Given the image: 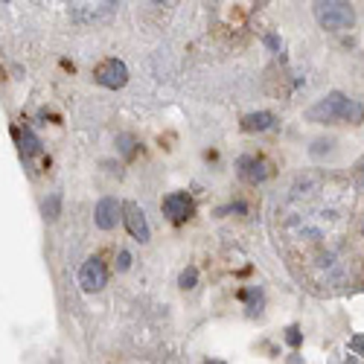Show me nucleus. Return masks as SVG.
<instances>
[{"label": "nucleus", "instance_id": "8", "mask_svg": "<svg viewBox=\"0 0 364 364\" xmlns=\"http://www.w3.org/2000/svg\"><path fill=\"white\" fill-rule=\"evenodd\" d=\"M269 175H271V163L269 161L254 158V155L239 158V178L248 181V184H262Z\"/></svg>", "mask_w": 364, "mask_h": 364}, {"label": "nucleus", "instance_id": "7", "mask_svg": "<svg viewBox=\"0 0 364 364\" xmlns=\"http://www.w3.org/2000/svg\"><path fill=\"white\" fill-rule=\"evenodd\" d=\"M73 21L91 24V21H105L117 12V3H73Z\"/></svg>", "mask_w": 364, "mask_h": 364}, {"label": "nucleus", "instance_id": "10", "mask_svg": "<svg viewBox=\"0 0 364 364\" xmlns=\"http://www.w3.org/2000/svg\"><path fill=\"white\" fill-rule=\"evenodd\" d=\"M274 125V114L271 111H257V114L242 117V129L245 131H269Z\"/></svg>", "mask_w": 364, "mask_h": 364}, {"label": "nucleus", "instance_id": "16", "mask_svg": "<svg viewBox=\"0 0 364 364\" xmlns=\"http://www.w3.org/2000/svg\"><path fill=\"white\" fill-rule=\"evenodd\" d=\"M286 341H289L291 347H298V344H300V332H298V327H291V329H289V335H286Z\"/></svg>", "mask_w": 364, "mask_h": 364}, {"label": "nucleus", "instance_id": "17", "mask_svg": "<svg viewBox=\"0 0 364 364\" xmlns=\"http://www.w3.org/2000/svg\"><path fill=\"white\" fill-rule=\"evenodd\" d=\"M265 44H269L271 50H280V38H277V35H269V38H265Z\"/></svg>", "mask_w": 364, "mask_h": 364}, {"label": "nucleus", "instance_id": "2", "mask_svg": "<svg viewBox=\"0 0 364 364\" xmlns=\"http://www.w3.org/2000/svg\"><path fill=\"white\" fill-rule=\"evenodd\" d=\"M312 12H315V21L324 26L329 33H344L353 26L356 21V12L349 3L344 0H327V3H312Z\"/></svg>", "mask_w": 364, "mask_h": 364}, {"label": "nucleus", "instance_id": "11", "mask_svg": "<svg viewBox=\"0 0 364 364\" xmlns=\"http://www.w3.org/2000/svg\"><path fill=\"white\" fill-rule=\"evenodd\" d=\"M21 152H24V158H33V155H38V152H41V140L35 137L33 129H26V125H24V131H21Z\"/></svg>", "mask_w": 364, "mask_h": 364}, {"label": "nucleus", "instance_id": "4", "mask_svg": "<svg viewBox=\"0 0 364 364\" xmlns=\"http://www.w3.org/2000/svg\"><path fill=\"white\" fill-rule=\"evenodd\" d=\"M79 286L85 291H102L108 286V269L100 257H88L79 269Z\"/></svg>", "mask_w": 364, "mask_h": 364}, {"label": "nucleus", "instance_id": "13", "mask_svg": "<svg viewBox=\"0 0 364 364\" xmlns=\"http://www.w3.org/2000/svg\"><path fill=\"white\" fill-rule=\"evenodd\" d=\"M195 283H199V271H195L192 265H190V269H184V271H181V277H178V286L184 289V291H190V289H195Z\"/></svg>", "mask_w": 364, "mask_h": 364}, {"label": "nucleus", "instance_id": "1", "mask_svg": "<svg viewBox=\"0 0 364 364\" xmlns=\"http://www.w3.org/2000/svg\"><path fill=\"white\" fill-rule=\"evenodd\" d=\"M306 117L312 122H353V125H358V122H364V105L344 96L341 91H332L318 105L306 111Z\"/></svg>", "mask_w": 364, "mask_h": 364}, {"label": "nucleus", "instance_id": "6", "mask_svg": "<svg viewBox=\"0 0 364 364\" xmlns=\"http://www.w3.org/2000/svg\"><path fill=\"white\" fill-rule=\"evenodd\" d=\"M122 221L129 233L134 236L137 242H149L152 239V230H149V221L143 216V210H140L134 201H122Z\"/></svg>", "mask_w": 364, "mask_h": 364}, {"label": "nucleus", "instance_id": "5", "mask_svg": "<svg viewBox=\"0 0 364 364\" xmlns=\"http://www.w3.org/2000/svg\"><path fill=\"white\" fill-rule=\"evenodd\" d=\"M93 221L100 230H114L117 221H122V201L114 195H105V199L96 201L93 207Z\"/></svg>", "mask_w": 364, "mask_h": 364}, {"label": "nucleus", "instance_id": "9", "mask_svg": "<svg viewBox=\"0 0 364 364\" xmlns=\"http://www.w3.org/2000/svg\"><path fill=\"white\" fill-rule=\"evenodd\" d=\"M161 207H163V216H170L172 221H184V219L192 216V201H190L187 192H172V195H166Z\"/></svg>", "mask_w": 364, "mask_h": 364}, {"label": "nucleus", "instance_id": "3", "mask_svg": "<svg viewBox=\"0 0 364 364\" xmlns=\"http://www.w3.org/2000/svg\"><path fill=\"white\" fill-rule=\"evenodd\" d=\"M93 79H96V85H102L108 91H120V88H125V82H129V67L120 59H105L102 64H96Z\"/></svg>", "mask_w": 364, "mask_h": 364}, {"label": "nucleus", "instance_id": "15", "mask_svg": "<svg viewBox=\"0 0 364 364\" xmlns=\"http://www.w3.org/2000/svg\"><path fill=\"white\" fill-rule=\"evenodd\" d=\"M117 143H120V152H125V155H131V146H134V140H131L129 134H120V140H117Z\"/></svg>", "mask_w": 364, "mask_h": 364}, {"label": "nucleus", "instance_id": "14", "mask_svg": "<svg viewBox=\"0 0 364 364\" xmlns=\"http://www.w3.org/2000/svg\"><path fill=\"white\" fill-rule=\"evenodd\" d=\"M117 269L120 271H129L131 269V254H129V251H120V254H117Z\"/></svg>", "mask_w": 364, "mask_h": 364}, {"label": "nucleus", "instance_id": "12", "mask_svg": "<svg viewBox=\"0 0 364 364\" xmlns=\"http://www.w3.org/2000/svg\"><path fill=\"white\" fill-rule=\"evenodd\" d=\"M59 213H62V192H53L50 199L44 201V216L47 219H59Z\"/></svg>", "mask_w": 364, "mask_h": 364}, {"label": "nucleus", "instance_id": "18", "mask_svg": "<svg viewBox=\"0 0 364 364\" xmlns=\"http://www.w3.org/2000/svg\"><path fill=\"white\" fill-rule=\"evenodd\" d=\"M353 347L364 353V335H356V338H353Z\"/></svg>", "mask_w": 364, "mask_h": 364}]
</instances>
